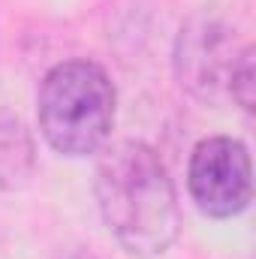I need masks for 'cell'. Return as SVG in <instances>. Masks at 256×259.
I'll use <instances>...</instances> for the list:
<instances>
[{
  "instance_id": "8992f818",
  "label": "cell",
  "mask_w": 256,
  "mask_h": 259,
  "mask_svg": "<svg viewBox=\"0 0 256 259\" xmlns=\"http://www.w3.org/2000/svg\"><path fill=\"white\" fill-rule=\"evenodd\" d=\"M229 97L244 109V112H253V49H241L238 61L232 66V75H229Z\"/></svg>"
},
{
  "instance_id": "5b68a950",
  "label": "cell",
  "mask_w": 256,
  "mask_h": 259,
  "mask_svg": "<svg viewBox=\"0 0 256 259\" xmlns=\"http://www.w3.org/2000/svg\"><path fill=\"white\" fill-rule=\"evenodd\" d=\"M33 169V142L24 124L0 112V190L18 187Z\"/></svg>"
},
{
  "instance_id": "277c9868",
  "label": "cell",
  "mask_w": 256,
  "mask_h": 259,
  "mask_svg": "<svg viewBox=\"0 0 256 259\" xmlns=\"http://www.w3.org/2000/svg\"><path fill=\"white\" fill-rule=\"evenodd\" d=\"M232 39V27L223 18L211 12L193 15L181 27L175 46V72L181 88L202 100H217L223 91L229 94V75L241 55Z\"/></svg>"
},
{
  "instance_id": "6da1fadb",
  "label": "cell",
  "mask_w": 256,
  "mask_h": 259,
  "mask_svg": "<svg viewBox=\"0 0 256 259\" xmlns=\"http://www.w3.org/2000/svg\"><path fill=\"white\" fill-rule=\"evenodd\" d=\"M97 202L109 232L133 256L163 253L181 226L178 193L160 154L136 139H124L97 163Z\"/></svg>"
},
{
  "instance_id": "3957f363",
  "label": "cell",
  "mask_w": 256,
  "mask_h": 259,
  "mask_svg": "<svg viewBox=\"0 0 256 259\" xmlns=\"http://www.w3.org/2000/svg\"><path fill=\"white\" fill-rule=\"evenodd\" d=\"M187 187L196 208L208 217H235L250 205V154L238 139L214 136L193 148Z\"/></svg>"
},
{
  "instance_id": "7a4b0ae2",
  "label": "cell",
  "mask_w": 256,
  "mask_h": 259,
  "mask_svg": "<svg viewBox=\"0 0 256 259\" xmlns=\"http://www.w3.org/2000/svg\"><path fill=\"white\" fill-rule=\"evenodd\" d=\"M36 115L46 142L66 157L100 151L115 124V84L94 61H64L39 84Z\"/></svg>"
}]
</instances>
